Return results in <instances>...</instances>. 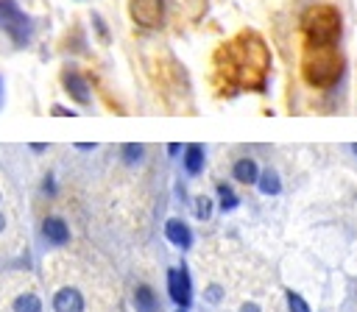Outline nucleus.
<instances>
[{
    "label": "nucleus",
    "mask_w": 357,
    "mask_h": 312,
    "mask_svg": "<svg viewBox=\"0 0 357 312\" xmlns=\"http://www.w3.org/2000/svg\"><path fill=\"white\" fill-rule=\"evenodd\" d=\"M223 56H226L229 75L240 86H262V78H265V72L271 67V56H268V50H265L259 36L243 33L229 47H223Z\"/></svg>",
    "instance_id": "obj_1"
},
{
    "label": "nucleus",
    "mask_w": 357,
    "mask_h": 312,
    "mask_svg": "<svg viewBox=\"0 0 357 312\" xmlns=\"http://www.w3.org/2000/svg\"><path fill=\"white\" fill-rule=\"evenodd\" d=\"M340 11L335 6H312L301 17V31L307 39V47H337L340 42Z\"/></svg>",
    "instance_id": "obj_2"
},
{
    "label": "nucleus",
    "mask_w": 357,
    "mask_h": 312,
    "mask_svg": "<svg viewBox=\"0 0 357 312\" xmlns=\"http://www.w3.org/2000/svg\"><path fill=\"white\" fill-rule=\"evenodd\" d=\"M301 72H304L310 86L326 89V86L340 81V75H343V56L337 53V47H307Z\"/></svg>",
    "instance_id": "obj_3"
},
{
    "label": "nucleus",
    "mask_w": 357,
    "mask_h": 312,
    "mask_svg": "<svg viewBox=\"0 0 357 312\" xmlns=\"http://www.w3.org/2000/svg\"><path fill=\"white\" fill-rule=\"evenodd\" d=\"M0 31H6L14 45H25L31 39V20L14 0H0Z\"/></svg>",
    "instance_id": "obj_4"
},
{
    "label": "nucleus",
    "mask_w": 357,
    "mask_h": 312,
    "mask_svg": "<svg viewBox=\"0 0 357 312\" xmlns=\"http://www.w3.org/2000/svg\"><path fill=\"white\" fill-rule=\"evenodd\" d=\"M128 14L139 28H159L165 20V0H128Z\"/></svg>",
    "instance_id": "obj_5"
},
{
    "label": "nucleus",
    "mask_w": 357,
    "mask_h": 312,
    "mask_svg": "<svg viewBox=\"0 0 357 312\" xmlns=\"http://www.w3.org/2000/svg\"><path fill=\"white\" fill-rule=\"evenodd\" d=\"M167 290H170V298L184 309L190 301H192V290H190V276H187V267H176L167 273Z\"/></svg>",
    "instance_id": "obj_6"
},
{
    "label": "nucleus",
    "mask_w": 357,
    "mask_h": 312,
    "mask_svg": "<svg viewBox=\"0 0 357 312\" xmlns=\"http://www.w3.org/2000/svg\"><path fill=\"white\" fill-rule=\"evenodd\" d=\"M53 309H56V312H84V298H81L78 290L64 287V290L56 292V298H53Z\"/></svg>",
    "instance_id": "obj_7"
},
{
    "label": "nucleus",
    "mask_w": 357,
    "mask_h": 312,
    "mask_svg": "<svg viewBox=\"0 0 357 312\" xmlns=\"http://www.w3.org/2000/svg\"><path fill=\"white\" fill-rule=\"evenodd\" d=\"M64 89L73 95V100H78V103H89V84H86L78 72H73V70L64 72Z\"/></svg>",
    "instance_id": "obj_8"
},
{
    "label": "nucleus",
    "mask_w": 357,
    "mask_h": 312,
    "mask_svg": "<svg viewBox=\"0 0 357 312\" xmlns=\"http://www.w3.org/2000/svg\"><path fill=\"white\" fill-rule=\"evenodd\" d=\"M42 228H45V237H47L50 242H56V245H64V242L70 240V228H67L64 220H59V217H47Z\"/></svg>",
    "instance_id": "obj_9"
},
{
    "label": "nucleus",
    "mask_w": 357,
    "mask_h": 312,
    "mask_svg": "<svg viewBox=\"0 0 357 312\" xmlns=\"http://www.w3.org/2000/svg\"><path fill=\"white\" fill-rule=\"evenodd\" d=\"M165 234H167V240H170L173 245H178V248H187V245L192 242V237H190V228H187L181 220H167V226H165Z\"/></svg>",
    "instance_id": "obj_10"
},
{
    "label": "nucleus",
    "mask_w": 357,
    "mask_h": 312,
    "mask_svg": "<svg viewBox=\"0 0 357 312\" xmlns=\"http://www.w3.org/2000/svg\"><path fill=\"white\" fill-rule=\"evenodd\" d=\"M231 173H234V178L240 184H254L259 178V170H257V162L254 159H237Z\"/></svg>",
    "instance_id": "obj_11"
},
{
    "label": "nucleus",
    "mask_w": 357,
    "mask_h": 312,
    "mask_svg": "<svg viewBox=\"0 0 357 312\" xmlns=\"http://www.w3.org/2000/svg\"><path fill=\"white\" fill-rule=\"evenodd\" d=\"M184 167H187L190 176H195L204 167V148L201 145H187V150H184Z\"/></svg>",
    "instance_id": "obj_12"
},
{
    "label": "nucleus",
    "mask_w": 357,
    "mask_h": 312,
    "mask_svg": "<svg viewBox=\"0 0 357 312\" xmlns=\"http://www.w3.org/2000/svg\"><path fill=\"white\" fill-rule=\"evenodd\" d=\"M134 306H137V312H156V298H153V290L151 287H137V292H134Z\"/></svg>",
    "instance_id": "obj_13"
},
{
    "label": "nucleus",
    "mask_w": 357,
    "mask_h": 312,
    "mask_svg": "<svg viewBox=\"0 0 357 312\" xmlns=\"http://www.w3.org/2000/svg\"><path fill=\"white\" fill-rule=\"evenodd\" d=\"M14 312H42V304H39L36 295L25 292V295H17V301H14Z\"/></svg>",
    "instance_id": "obj_14"
},
{
    "label": "nucleus",
    "mask_w": 357,
    "mask_h": 312,
    "mask_svg": "<svg viewBox=\"0 0 357 312\" xmlns=\"http://www.w3.org/2000/svg\"><path fill=\"white\" fill-rule=\"evenodd\" d=\"M259 189H262L265 195H276V192L282 189V184H279V176H276L273 170H265V173L259 176Z\"/></svg>",
    "instance_id": "obj_15"
},
{
    "label": "nucleus",
    "mask_w": 357,
    "mask_h": 312,
    "mask_svg": "<svg viewBox=\"0 0 357 312\" xmlns=\"http://www.w3.org/2000/svg\"><path fill=\"white\" fill-rule=\"evenodd\" d=\"M218 195H220V206H223V209H234V206H237V195H234L226 184L218 187Z\"/></svg>",
    "instance_id": "obj_16"
},
{
    "label": "nucleus",
    "mask_w": 357,
    "mask_h": 312,
    "mask_svg": "<svg viewBox=\"0 0 357 312\" xmlns=\"http://www.w3.org/2000/svg\"><path fill=\"white\" fill-rule=\"evenodd\" d=\"M287 306H290V312H310L307 301L298 292H293V290H287Z\"/></svg>",
    "instance_id": "obj_17"
},
{
    "label": "nucleus",
    "mask_w": 357,
    "mask_h": 312,
    "mask_svg": "<svg viewBox=\"0 0 357 312\" xmlns=\"http://www.w3.org/2000/svg\"><path fill=\"white\" fill-rule=\"evenodd\" d=\"M139 156H142V145H134V142H131V145L123 148V159H126L128 164H134Z\"/></svg>",
    "instance_id": "obj_18"
},
{
    "label": "nucleus",
    "mask_w": 357,
    "mask_h": 312,
    "mask_svg": "<svg viewBox=\"0 0 357 312\" xmlns=\"http://www.w3.org/2000/svg\"><path fill=\"white\" fill-rule=\"evenodd\" d=\"M209 206H212L209 198H198V201H195V214H198L201 220H206V217H209Z\"/></svg>",
    "instance_id": "obj_19"
},
{
    "label": "nucleus",
    "mask_w": 357,
    "mask_h": 312,
    "mask_svg": "<svg viewBox=\"0 0 357 312\" xmlns=\"http://www.w3.org/2000/svg\"><path fill=\"white\" fill-rule=\"evenodd\" d=\"M206 298H209L212 304H218V301H220V287H218V284H212V287L206 290Z\"/></svg>",
    "instance_id": "obj_20"
},
{
    "label": "nucleus",
    "mask_w": 357,
    "mask_h": 312,
    "mask_svg": "<svg viewBox=\"0 0 357 312\" xmlns=\"http://www.w3.org/2000/svg\"><path fill=\"white\" fill-rule=\"evenodd\" d=\"M243 312H259V306L257 304H243Z\"/></svg>",
    "instance_id": "obj_21"
},
{
    "label": "nucleus",
    "mask_w": 357,
    "mask_h": 312,
    "mask_svg": "<svg viewBox=\"0 0 357 312\" xmlns=\"http://www.w3.org/2000/svg\"><path fill=\"white\" fill-rule=\"evenodd\" d=\"M351 150H354V153H357V145H354V148H351Z\"/></svg>",
    "instance_id": "obj_22"
},
{
    "label": "nucleus",
    "mask_w": 357,
    "mask_h": 312,
    "mask_svg": "<svg viewBox=\"0 0 357 312\" xmlns=\"http://www.w3.org/2000/svg\"><path fill=\"white\" fill-rule=\"evenodd\" d=\"M178 312H184V309H178Z\"/></svg>",
    "instance_id": "obj_23"
}]
</instances>
